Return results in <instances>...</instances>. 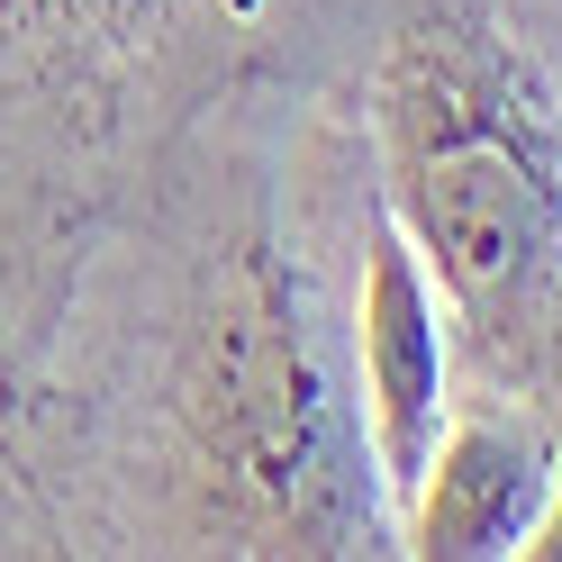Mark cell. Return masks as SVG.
Returning <instances> with one entry per match:
<instances>
[{"instance_id":"cell-4","label":"cell","mask_w":562,"mask_h":562,"mask_svg":"<svg viewBox=\"0 0 562 562\" xmlns=\"http://www.w3.org/2000/svg\"><path fill=\"white\" fill-rule=\"evenodd\" d=\"M417 562H526L562 553V427L508 391H453L427 481L400 508Z\"/></svg>"},{"instance_id":"cell-6","label":"cell","mask_w":562,"mask_h":562,"mask_svg":"<svg viewBox=\"0 0 562 562\" xmlns=\"http://www.w3.org/2000/svg\"><path fill=\"white\" fill-rule=\"evenodd\" d=\"M526 19H536V27H544V46L562 55V0H526Z\"/></svg>"},{"instance_id":"cell-5","label":"cell","mask_w":562,"mask_h":562,"mask_svg":"<svg viewBox=\"0 0 562 562\" xmlns=\"http://www.w3.org/2000/svg\"><path fill=\"white\" fill-rule=\"evenodd\" d=\"M355 391H363V436H372L381 490H391V517H400L453 417L463 355H453V318H445L427 255L381 209V191L363 209V255H355Z\"/></svg>"},{"instance_id":"cell-1","label":"cell","mask_w":562,"mask_h":562,"mask_svg":"<svg viewBox=\"0 0 562 562\" xmlns=\"http://www.w3.org/2000/svg\"><path fill=\"white\" fill-rule=\"evenodd\" d=\"M355 91L255 82L91 218L0 427L10 562H391L355 391Z\"/></svg>"},{"instance_id":"cell-7","label":"cell","mask_w":562,"mask_h":562,"mask_svg":"<svg viewBox=\"0 0 562 562\" xmlns=\"http://www.w3.org/2000/svg\"><path fill=\"white\" fill-rule=\"evenodd\" d=\"M10 381L19 372H10V345H0V427H10Z\"/></svg>"},{"instance_id":"cell-3","label":"cell","mask_w":562,"mask_h":562,"mask_svg":"<svg viewBox=\"0 0 562 562\" xmlns=\"http://www.w3.org/2000/svg\"><path fill=\"white\" fill-rule=\"evenodd\" d=\"M355 100L381 209L445 291L463 391L562 427V55L526 0H391Z\"/></svg>"},{"instance_id":"cell-2","label":"cell","mask_w":562,"mask_h":562,"mask_svg":"<svg viewBox=\"0 0 562 562\" xmlns=\"http://www.w3.org/2000/svg\"><path fill=\"white\" fill-rule=\"evenodd\" d=\"M391 0H0V345L27 363L64 263L200 110L355 91ZM19 391V381H10Z\"/></svg>"}]
</instances>
